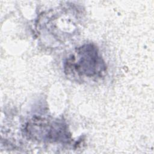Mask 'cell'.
<instances>
[{
	"mask_svg": "<svg viewBox=\"0 0 154 154\" xmlns=\"http://www.w3.org/2000/svg\"><path fill=\"white\" fill-rule=\"evenodd\" d=\"M26 135L37 140L68 142L70 138L67 126L61 121L33 118L25 127Z\"/></svg>",
	"mask_w": 154,
	"mask_h": 154,
	"instance_id": "cell-2",
	"label": "cell"
},
{
	"mask_svg": "<svg viewBox=\"0 0 154 154\" xmlns=\"http://www.w3.org/2000/svg\"><path fill=\"white\" fill-rule=\"evenodd\" d=\"M64 72L70 77L97 78L106 70V66L97 47L91 43L77 48L64 62Z\"/></svg>",
	"mask_w": 154,
	"mask_h": 154,
	"instance_id": "cell-1",
	"label": "cell"
}]
</instances>
